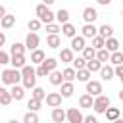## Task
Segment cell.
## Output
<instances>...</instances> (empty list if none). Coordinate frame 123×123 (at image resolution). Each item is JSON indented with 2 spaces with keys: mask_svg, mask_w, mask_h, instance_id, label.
Wrapping results in <instances>:
<instances>
[{
  "mask_svg": "<svg viewBox=\"0 0 123 123\" xmlns=\"http://www.w3.org/2000/svg\"><path fill=\"white\" fill-rule=\"evenodd\" d=\"M0 81L4 83V85H15V83H19L21 81V71L19 69H15V67H10V69H4L2 73H0Z\"/></svg>",
  "mask_w": 123,
  "mask_h": 123,
  "instance_id": "obj_1",
  "label": "cell"
},
{
  "mask_svg": "<svg viewBox=\"0 0 123 123\" xmlns=\"http://www.w3.org/2000/svg\"><path fill=\"white\" fill-rule=\"evenodd\" d=\"M83 19H85V23H94V21L98 19V12H96L92 6H88V8L83 10Z\"/></svg>",
  "mask_w": 123,
  "mask_h": 123,
  "instance_id": "obj_9",
  "label": "cell"
},
{
  "mask_svg": "<svg viewBox=\"0 0 123 123\" xmlns=\"http://www.w3.org/2000/svg\"><path fill=\"white\" fill-rule=\"evenodd\" d=\"M62 90H60V94H62V98H71L73 96V92H75V86H73V81H63L62 85Z\"/></svg>",
  "mask_w": 123,
  "mask_h": 123,
  "instance_id": "obj_7",
  "label": "cell"
},
{
  "mask_svg": "<svg viewBox=\"0 0 123 123\" xmlns=\"http://www.w3.org/2000/svg\"><path fill=\"white\" fill-rule=\"evenodd\" d=\"M17 54H25V44L21 42H13L10 48V56H17Z\"/></svg>",
  "mask_w": 123,
  "mask_h": 123,
  "instance_id": "obj_32",
  "label": "cell"
},
{
  "mask_svg": "<svg viewBox=\"0 0 123 123\" xmlns=\"http://www.w3.org/2000/svg\"><path fill=\"white\" fill-rule=\"evenodd\" d=\"M35 73H37V77H48V71H46V69H44L40 63H38V67L35 69Z\"/></svg>",
  "mask_w": 123,
  "mask_h": 123,
  "instance_id": "obj_46",
  "label": "cell"
},
{
  "mask_svg": "<svg viewBox=\"0 0 123 123\" xmlns=\"http://www.w3.org/2000/svg\"><path fill=\"white\" fill-rule=\"evenodd\" d=\"M4 44H6V35L0 31V46H4Z\"/></svg>",
  "mask_w": 123,
  "mask_h": 123,
  "instance_id": "obj_48",
  "label": "cell"
},
{
  "mask_svg": "<svg viewBox=\"0 0 123 123\" xmlns=\"http://www.w3.org/2000/svg\"><path fill=\"white\" fill-rule=\"evenodd\" d=\"M12 94H10V90L8 88H4V86H0V104L2 106H10L12 104Z\"/></svg>",
  "mask_w": 123,
  "mask_h": 123,
  "instance_id": "obj_25",
  "label": "cell"
},
{
  "mask_svg": "<svg viewBox=\"0 0 123 123\" xmlns=\"http://www.w3.org/2000/svg\"><path fill=\"white\" fill-rule=\"evenodd\" d=\"M110 63H111V65H119V63H123V52H121V50L110 52Z\"/></svg>",
  "mask_w": 123,
  "mask_h": 123,
  "instance_id": "obj_29",
  "label": "cell"
},
{
  "mask_svg": "<svg viewBox=\"0 0 123 123\" xmlns=\"http://www.w3.org/2000/svg\"><path fill=\"white\" fill-rule=\"evenodd\" d=\"M46 58V54L40 50V48H35L31 50V63H42V60Z\"/></svg>",
  "mask_w": 123,
  "mask_h": 123,
  "instance_id": "obj_23",
  "label": "cell"
},
{
  "mask_svg": "<svg viewBox=\"0 0 123 123\" xmlns=\"http://www.w3.org/2000/svg\"><path fill=\"white\" fill-rule=\"evenodd\" d=\"M6 63H10V54L0 48V65H6Z\"/></svg>",
  "mask_w": 123,
  "mask_h": 123,
  "instance_id": "obj_44",
  "label": "cell"
},
{
  "mask_svg": "<svg viewBox=\"0 0 123 123\" xmlns=\"http://www.w3.org/2000/svg\"><path fill=\"white\" fill-rule=\"evenodd\" d=\"M40 65H42V67H44V69H46V71L50 73V71L58 69V60H56V58H44Z\"/></svg>",
  "mask_w": 123,
  "mask_h": 123,
  "instance_id": "obj_24",
  "label": "cell"
},
{
  "mask_svg": "<svg viewBox=\"0 0 123 123\" xmlns=\"http://www.w3.org/2000/svg\"><path fill=\"white\" fill-rule=\"evenodd\" d=\"M31 90H33V98H37V100H44V96H46L44 88H40V86H37V85H35Z\"/></svg>",
  "mask_w": 123,
  "mask_h": 123,
  "instance_id": "obj_38",
  "label": "cell"
},
{
  "mask_svg": "<svg viewBox=\"0 0 123 123\" xmlns=\"http://www.w3.org/2000/svg\"><path fill=\"white\" fill-rule=\"evenodd\" d=\"M23 121H25V123H37V121H38V115H37V111L29 110V111L23 115Z\"/></svg>",
  "mask_w": 123,
  "mask_h": 123,
  "instance_id": "obj_37",
  "label": "cell"
},
{
  "mask_svg": "<svg viewBox=\"0 0 123 123\" xmlns=\"http://www.w3.org/2000/svg\"><path fill=\"white\" fill-rule=\"evenodd\" d=\"M85 46H86V44H85V37H83V35H79V37H77V35L71 37V46H69V48H71L73 52H81Z\"/></svg>",
  "mask_w": 123,
  "mask_h": 123,
  "instance_id": "obj_11",
  "label": "cell"
},
{
  "mask_svg": "<svg viewBox=\"0 0 123 123\" xmlns=\"http://www.w3.org/2000/svg\"><path fill=\"white\" fill-rule=\"evenodd\" d=\"M46 31L48 33H60L62 31V25L60 23H46Z\"/></svg>",
  "mask_w": 123,
  "mask_h": 123,
  "instance_id": "obj_43",
  "label": "cell"
},
{
  "mask_svg": "<svg viewBox=\"0 0 123 123\" xmlns=\"http://www.w3.org/2000/svg\"><path fill=\"white\" fill-rule=\"evenodd\" d=\"M62 35L63 37H67V38H71V37H75L77 35V27L73 25V23H62Z\"/></svg>",
  "mask_w": 123,
  "mask_h": 123,
  "instance_id": "obj_15",
  "label": "cell"
},
{
  "mask_svg": "<svg viewBox=\"0 0 123 123\" xmlns=\"http://www.w3.org/2000/svg\"><path fill=\"white\" fill-rule=\"evenodd\" d=\"M96 60H100L102 63H108L110 62V52L106 48H98L96 50Z\"/></svg>",
  "mask_w": 123,
  "mask_h": 123,
  "instance_id": "obj_33",
  "label": "cell"
},
{
  "mask_svg": "<svg viewBox=\"0 0 123 123\" xmlns=\"http://www.w3.org/2000/svg\"><path fill=\"white\" fill-rule=\"evenodd\" d=\"M121 15H123V13H121Z\"/></svg>",
  "mask_w": 123,
  "mask_h": 123,
  "instance_id": "obj_53",
  "label": "cell"
},
{
  "mask_svg": "<svg viewBox=\"0 0 123 123\" xmlns=\"http://www.w3.org/2000/svg\"><path fill=\"white\" fill-rule=\"evenodd\" d=\"M38 44H40V38H38L37 31H31V33L25 37V48H27V50H35V48H38Z\"/></svg>",
  "mask_w": 123,
  "mask_h": 123,
  "instance_id": "obj_5",
  "label": "cell"
},
{
  "mask_svg": "<svg viewBox=\"0 0 123 123\" xmlns=\"http://www.w3.org/2000/svg\"><path fill=\"white\" fill-rule=\"evenodd\" d=\"M50 117H52V121H54V123H63V121H65V110H62L60 106H56V108L52 110Z\"/></svg>",
  "mask_w": 123,
  "mask_h": 123,
  "instance_id": "obj_14",
  "label": "cell"
},
{
  "mask_svg": "<svg viewBox=\"0 0 123 123\" xmlns=\"http://www.w3.org/2000/svg\"><path fill=\"white\" fill-rule=\"evenodd\" d=\"M104 115H106L108 121H117L119 115H121V111H119V108H111V106H108V110L104 111Z\"/></svg>",
  "mask_w": 123,
  "mask_h": 123,
  "instance_id": "obj_21",
  "label": "cell"
},
{
  "mask_svg": "<svg viewBox=\"0 0 123 123\" xmlns=\"http://www.w3.org/2000/svg\"><path fill=\"white\" fill-rule=\"evenodd\" d=\"M62 75H63V81H75L77 71H75V67H65V69L62 71Z\"/></svg>",
  "mask_w": 123,
  "mask_h": 123,
  "instance_id": "obj_35",
  "label": "cell"
},
{
  "mask_svg": "<svg viewBox=\"0 0 123 123\" xmlns=\"http://www.w3.org/2000/svg\"><path fill=\"white\" fill-rule=\"evenodd\" d=\"M56 0H42V4H46V6H52Z\"/></svg>",
  "mask_w": 123,
  "mask_h": 123,
  "instance_id": "obj_51",
  "label": "cell"
},
{
  "mask_svg": "<svg viewBox=\"0 0 123 123\" xmlns=\"http://www.w3.org/2000/svg\"><path fill=\"white\" fill-rule=\"evenodd\" d=\"M60 44H62L60 35H58V33H48V37H46V46H48V48H60Z\"/></svg>",
  "mask_w": 123,
  "mask_h": 123,
  "instance_id": "obj_13",
  "label": "cell"
},
{
  "mask_svg": "<svg viewBox=\"0 0 123 123\" xmlns=\"http://www.w3.org/2000/svg\"><path fill=\"white\" fill-rule=\"evenodd\" d=\"M83 121L85 123H96V115H86V117H83Z\"/></svg>",
  "mask_w": 123,
  "mask_h": 123,
  "instance_id": "obj_47",
  "label": "cell"
},
{
  "mask_svg": "<svg viewBox=\"0 0 123 123\" xmlns=\"http://www.w3.org/2000/svg\"><path fill=\"white\" fill-rule=\"evenodd\" d=\"M90 73H94V71H100V67H102V62L100 60H96V58H92V60H86V65H85Z\"/></svg>",
  "mask_w": 123,
  "mask_h": 123,
  "instance_id": "obj_27",
  "label": "cell"
},
{
  "mask_svg": "<svg viewBox=\"0 0 123 123\" xmlns=\"http://www.w3.org/2000/svg\"><path fill=\"white\" fill-rule=\"evenodd\" d=\"M86 92L88 94H92V96H98L100 92H102V83L100 81H86Z\"/></svg>",
  "mask_w": 123,
  "mask_h": 123,
  "instance_id": "obj_12",
  "label": "cell"
},
{
  "mask_svg": "<svg viewBox=\"0 0 123 123\" xmlns=\"http://www.w3.org/2000/svg\"><path fill=\"white\" fill-rule=\"evenodd\" d=\"M10 63H12V67L21 69V67L27 63V60H25V56H23V54H17V56H10Z\"/></svg>",
  "mask_w": 123,
  "mask_h": 123,
  "instance_id": "obj_16",
  "label": "cell"
},
{
  "mask_svg": "<svg viewBox=\"0 0 123 123\" xmlns=\"http://www.w3.org/2000/svg\"><path fill=\"white\" fill-rule=\"evenodd\" d=\"M92 102H94V98H92V94H83L81 98H79V108H92Z\"/></svg>",
  "mask_w": 123,
  "mask_h": 123,
  "instance_id": "obj_28",
  "label": "cell"
},
{
  "mask_svg": "<svg viewBox=\"0 0 123 123\" xmlns=\"http://www.w3.org/2000/svg\"><path fill=\"white\" fill-rule=\"evenodd\" d=\"M83 113H81V110L79 108H69L67 111H65V121H69V123H83Z\"/></svg>",
  "mask_w": 123,
  "mask_h": 123,
  "instance_id": "obj_4",
  "label": "cell"
},
{
  "mask_svg": "<svg viewBox=\"0 0 123 123\" xmlns=\"http://www.w3.org/2000/svg\"><path fill=\"white\" fill-rule=\"evenodd\" d=\"M113 71H115V75L119 77V81L123 83V63H119V65H113Z\"/></svg>",
  "mask_w": 123,
  "mask_h": 123,
  "instance_id": "obj_45",
  "label": "cell"
},
{
  "mask_svg": "<svg viewBox=\"0 0 123 123\" xmlns=\"http://www.w3.org/2000/svg\"><path fill=\"white\" fill-rule=\"evenodd\" d=\"M75 71H77L75 79H77V81H81V83H86V81L90 79V75H92V73H90L86 67H81V69H75Z\"/></svg>",
  "mask_w": 123,
  "mask_h": 123,
  "instance_id": "obj_26",
  "label": "cell"
},
{
  "mask_svg": "<svg viewBox=\"0 0 123 123\" xmlns=\"http://www.w3.org/2000/svg\"><path fill=\"white\" fill-rule=\"evenodd\" d=\"M10 94H12V98H13L15 102H19V100H23V96H25V86H21L19 83H15V85H12Z\"/></svg>",
  "mask_w": 123,
  "mask_h": 123,
  "instance_id": "obj_8",
  "label": "cell"
},
{
  "mask_svg": "<svg viewBox=\"0 0 123 123\" xmlns=\"http://www.w3.org/2000/svg\"><path fill=\"white\" fill-rule=\"evenodd\" d=\"M44 100H46V106H50V108L62 106V94L60 92H48L44 96Z\"/></svg>",
  "mask_w": 123,
  "mask_h": 123,
  "instance_id": "obj_6",
  "label": "cell"
},
{
  "mask_svg": "<svg viewBox=\"0 0 123 123\" xmlns=\"http://www.w3.org/2000/svg\"><path fill=\"white\" fill-rule=\"evenodd\" d=\"M100 75H102V79H104V81H110V79H113L115 71H113V67H111V65L102 63V67H100Z\"/></svg>",
  "mask_w": 123,
  "mask_h": 123,
  "instance_id": "obj_17",
  "label": "cell"
},
{
  "mask_svg": "<svg viewBox=\"0 0 123 123\" xmlns=\"http://www.w3.org/2000/svg\"><path fill=\"white\" fill-rule=\"evenodd\" d=\"M35 13H37V17H38L42 23H52V21L56 19V13H54L46 4H38V6L35 8Z\"/></svg>",
  "mask_w": 123,
  "mask_h": 123,
  "instance_id": "obj_2",
  "label": "cell"
},
{
  "mask_svg": "<svg viewBox=\"0 0 123 123\" xmlns=\"http://www.w3.org/2000/svg\"><path fill=\"white\" fill-rule=\"evenodd\" d=\"M121 2H123V0H121Z\"/></svg>",
  "mask_w": 123,
  "mask_h": 123,
  "instance_id": "obj_54",
  "label": "cell"
},
{
  "mask_svg": "<svg viewBox=\"0 0 123 123\" xmlns=\"http://www.w3.org/2000/svg\"><path fill=\"white\" fill-rule=\"evenodd\" d=\"M4 13H6V8H4V6H2V4H0V19H2V17H4Z\"/></svg>",
  "mask_w": 123,
  "mask_h": 123,
  "instance_id": "obj_50",
  "label": "cell"
},
{
  "mask_svg": "<svg viewBox=\"0 0 123 123\" xmlns=\"http://www.w3.org/2000/svg\"><path fill=\"white\" fill-rule=\"evenodd\" d=\"M21 81H23V86H25V88H33V86L37 85V75H29V77H21Z\"/></svg>",
  "mask_w": 123,
  "mask_h": 123,
  "instance_id": "obj_36",
  "label": "cell"
},
{
  "mask_svg": "<svg viewBox=\"0 0 123 123\" xmlns=\"http://www.w3.org/2000/svg\"><path fill=\"white\" fill-rule=\"evenodd\" d=\"M0 25H2V29H12V27L15 25V15H12V13H4V17L0 19Z\"/></svg>",
  "mask_w": 123,
  "mask_h": 123,
  "instance_id": "obj_19",
  "label": "cell"
},
{
  "mask_svg": "<svg viewBox=\"0 0 123 123\" xmlns=\"http://www.w3.org/2000/svg\"><path fill=\"white\" fill-rule=\"evenodd\" d=\"M56 19H58L60 25H62V23H67V21H69V12H67L65 8H60V10L56 12Z\"/></svg>",
  "mask_w": 123,
  "mask_h": 123,
  "instance_id": "obj_30",
  "label": "cell"
},
{
  "mask_svg": "<svg viewBox=\"0 0 123 123\" xmlns=\"http://www.w3.org/2000/svg\"><path fill=\"white\" fill-rule=\"evenodd\" d=\"M104 48H106L108 52H115V50H119V40L113 38V37H108L106 42H104Z\"/></svg>",
  "mask_w": 123,
  "mask_h": 123,
  "instance_id": "obj_22",
  "label": "cell"
},
{
  "mask_svg": "<svg viewBox=\"0 0 123 123\" xmlns=\"http://www.w3.org/2000/svg\"><path fill=\"white\" fill-rule=\"evenodd\" d=\"M98 35H100V37H104V38H108V37H111V35H113V27H111V25H108V23L100 25V27H98Z\"/></svg>",
  "mask_w": 123,
  "mask_h": 123,
  "instance_id": "obj_31",
  "label": "cell"
},
{
  "mask_svg": "<svg viewBox=\"0 0 123 123\" xmlns=\"http://www.w3.org/2000/svg\"><path fill=\"white\" fill-rule=\"evenodd\" d=\"M71 63H73V67H75V69H81V67H85V65H86V60H85L83 56H77V58H73V60H71Z\"/></svg>",
  "mask_w": 123,
  "mask_h": 123,
  "instance_id": "obj_41",
  "label": "cell"
},
{
  "mask_svg": "<svg viewBox=\"0 0 123 123\" xmlns=\"http://www.w3.org/2000/svg\"><path fill=\"white\" fill-rule=\"evenodd\" d=\"M81 52H83V58H85V60H92V58H96V48H94V46H85Z\"/></svg>",
  "mask_w": 123,
  "mask_h": 123,
  "instance_id": "obj_34",
  "label": "cell"
},
{
  "mask_svg": "<svg viewBox=\"0 0 123 123\" xmlns=\"http://www.w3.org/2000/svg\"><path fill=\"white\" fill-rule=\"evenodd\" d=\"M111 102H110V96H106V94H98V96H94V102H92V108H94V111L96 113H104L106 110H108V106H110Z\"/></svg>",
  "mask_w": 123,
  "mask_h": 123,
  "instance_id": "obj_3",
  "label": "cell"
},
{
  "mask_svg": "<svg viewBox=\"0 0 123 123\" xmlns=\"http://www.w3.org/2000/svg\"><path fill=\"white\" fill-rule=\"evenodd\" d=\"M48 79H50V83H52L54 86H60V85L63 83V75H62V71H58V69L50 71V73H48Z\"/></svg>",
  "mask_w": 123,
  "mask_h": 123,
  "instance_id": "obj_18",
  "label": "cell"
},
{
  "mask_svg": "<svg viewBox=\"0 0 123 123\" xmlns=\"http://www.w3.org/2000/svg\"><path fill=\"white\" fill-rule=\"evenodd\" d=\"M96 2H98L100 6H110V2H111V0H96Z\"/></svg>",
  "mask_w": 123,
  "mask_h": 123,
  "instance_id": "obj_49",
  "label": "cell"
},
{
  "mask_svg": "<svg viewBox=\"0 0 123 123\" xmlns=\"http://www.w3.org/2000/svg\"><path fill=\"white\" fill-rule=\"evenodd\" d=\"M73 58H75V54H73L71 48H62V50H60V60H62V63H71Z\"/></svg>",
  "mask_w": 123,
  "mask_h": 123,
  "instance_id": "obj_20",
  "label": "cell"
},
{
  "mask_svg": "<svg viewBox=\"0 0 123 123\" xmlns=\"http://www.w3.org/2000/svg\"><path fill=\"white\" fill-rule=\"evenodd\" d=\"M40 104H42V100H37V98L31 96V100L27 102V108L33 110V111H38V110H40Z\"/></svg>",
  "mask_w": 123,
  "mask_h": 123,
  "instance_id": "obj_39",
  "label": "cell"
},
{
  "mask_svg": "<svg viewBox=\"0 0 123 123\" xmlns=\"http://www.w3.org/2000/svg\"><path fill=\"white\" fill-rule=\"evenodd\" d=\"M104 42H106V38L104 37H100V35H94L92 37V46L98 50V48H104Z\"/></svg>",
  "mask_w": 123,
  "mask_h": 123,
  "instance_id": "obj_40",
  "label": "cell"
},
{
  "mask_svg": "<svg viewBox=\"0 0 123 123\" xmlns=\"http://www.w3.org/2000/svg\"><path fill=\"white\" fill-rule=\"evenodd\" d=\"M119 100L123 102V88H121V92H119Z\"/></svg>",
  "mask_w": 123,
  "mask_h": 123,
  "instance_id": "obj_52",
  "label": "cell"
},
{
  "mask_svg": "<svg viewBox=\"0 0 123 123\" xmlns=\"http://www.w3.org/2000/svg\"><path fill=\"white\" fill-rule=\"evenodd\" d=\"M40 25H42V21L37 17V19H29V23H27V27H29V31H38L40 29Z\"/></svg>",
  "mask_w": 123,
  "mask_h": 123,
  "instance_id": "obj_42",
  "label": "cell"
},
{
  "mask_svg": "<svg viewBox=\"0 0 123 123\" xmlns=\"http://www.w3.org/2000/svg\"><path fill=\"white\" fill-rule=\"evenodd\" d=\"M81 35H83L85 38H92L94 35H98V27H96L94 23H85L83 29H81Z\"/></svg>",
  "mask_w": 123,
  "mask_h": 123,
  "instance_id": "obj_10",
  "label": "cell"
}]
</instances>
